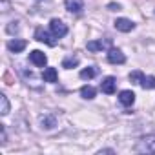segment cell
Returning <instances> with one entry per match:
<instances>
[{
	"instance_id": "10",
	"label": "cell",
	"mask_w": 155,
	"mask_h": 155,
	"mask_svg": "<svg viewBox=\"0 0 155 155\" xmlns=\"http://www.w3.org/2000/svg\"><path fill=\"white\" fill-rule=\"evenodd\" d=\"M119 102H120L122 106H131V104L135 102V93L130 91V90L120 91V93H119Z\"/></svg>"
},
{
	"instance_id": "8",
	"label": "cell",
	"mask_w": 155,
	"mask_h": 155,
	"mask_svg": "<svg viewBox=\"0 0 155 155\" xmlns=\"http://www.w3.org/2000/svg\"><path fill=\"white\" fill-rule=\"evenodd\" d=\"M66 9H68L69 13L79 15V13H82V9H84V2H82V0H66Z\"/></svg>"
},
{
	"instance_id": "7",
	"label": "cell",
	"mask_w": 155,
	"mask_h": 155,
	"mask_svg": "<svg viewBox=\"0 0 155 155\" xmlns=\"http://www.w3.org/2000/svg\"><path fill=\"white\" fill-rule=\"evenodd\" d=\"M29 60H31L35 66H38V68H44V66H46V62H48V57H46L42 51L35 49V51H31V53H29Z\"/></svg>"
},
{
	"instance_id": "14",
	"label": "cell",
	"mask_w": 155,
	"mask_h": 155,
	"mask_svg": "<svg viewBox=\"0 0 155 155\" xmlns=\"http://www.w3.org/2000/svg\"><path fill=\"white\" fill-rule=\"evenodd\" d=\"M95 88L93 86H82L81 88V95H82V99H88V101H91V99H95Z\"/></svg>"
},
{
	"instance_id": "4",
	"label": "cell",
	"mask_w": 155,
	"mask_h": 155,
	"mask_svg": "<svg viewBox=\"0 0 155 155\" xmlns=\"http://www.w3.org/2000/svg\"><path fill=\"white\" fill-rule=\"evenodd\" d=\"M108 60H110L111 64H124V62H126V57H124V53H122L119 48H110V51H108Z\"/></svg>"
},
{
	"instance_id": "15",
	"label": "cell",
	"mask_w": 155,
	"mask_h": 155,
	"mask_svg": "<svg viewBox=\"0 0 155 155\" xmlns=\"http://www.w3.org/2000/svg\"><path fill=\"white\" fill-rule=\"evenodd\" d=\"M95 75H97V68H86V69H82V71H81V79L90 81V79H93Z\"/></svg>"
},
{
	"instance_id": "11",
	"label": "cell",
	"mask_w": 155,
	"mask_h": 155,
	"mask_svg": "<svg viewBox=\"0 0 155 155\" xmlns=\"http://www.w3.org/2000/svg\"><path fill=\"white\" fill-rule=\"evenodd\" d=\"M26 46H28V42L26 40H9L8 42V49L11 51V53H20V51H24L26 49Z\"/></svg>"
},
{
	"instance_id": "3",
	"label": "cell",
	"mask_w": 155,
	"mask_h": 155,
	"mask_svg": "<svg viewBox=\"0 0 155 155\" xmlns=\"http://www.w3.org/2000/svg\"><path fill=\"white\" fill-rule=\"evenodd\" d=\"M35 38H37L38 42H44V44H48V46H57V40H55L57 37H55L53 33L49 35V33H48L44 28H37V31H35Z\"/></svg>"
},
{
	"instance_id": "1",
	"label": "cell",
	"mask_w": 155,
	"mask_h": 155,
	"mask_svg": "<svg viewBox=\"0 0 155 155\" xmlns=\"http://www.w3.org/2000/svg\"><path fill=\"white\" fill-rule=\"evenodd\" d=\"M139 153H155V135H146L137 144Z\"/></svg>"
},
{
	"instance_id": "9",
	"label": "cell",
	"mask_w": 155,
	"mask_h": 155,
	"mask_svg": "<svg viewBox=\"0 0 155 155\" xmlns=\"http://www.w3.org/2000/svg\"><path fill=\"white\" fill-rule=\"evenodd\" d=\"M115 28H117L119 31H122V33H128V31H131V29L135 28V24H133L130 18H117V20H115Z\"/></svg>"
},
{
	"instance_id": "18",
	"label": "cell",
	"mask_w": 155,
	"mask_h": 155,
	"mask_svg": "<svg viewBox=\"0 0 155 155\" xmlns=\"http://www.w3.org/2000/svg\"><path fill=\"white\" fill-rule=\"evenodd\" d=\"M77 64H79V58H77V57H68V58H64V62H62V68H66V69H71V68H75Z\"/></svg>"
},
{
	"instance_id": "5",
	"label": "cell",
	"mask_w": 155,
	"mask_h": 155,
	"mask_svg": "<svg viewBox=\"0 0 155 155\" xmlns=\"http://www.w3.org/2000/svg\"><path fill=\"white\" fill-rule=\"evenodd\" d=\"M38 122H40V128H42V130H53V128L57 126V119H55V115H49V113L40 115Z\"/></svg>"
},
{
	"instance_id": "17",
	"label": "cell",
	"mask_w": 155,
	"mask_h": 155,
	"mask_svg": "<svg viewBox=\"0 0 155 155\" xmlns=\"http://www.w3.org/2000/svg\"><path fill=\"white\" fill-rule=\"evenodd\" d=\"M0 113L2 115H8L9 113V101H8V97L6 95H0Z\"/></svg>"
},
{
	"instance_id": "13",
	"label": "cell",
	"mask_w": 155,
	"mask_h": 155,
	"mask_svg": "<svg viewBox=\"0 0 155 155\" xmlns=\"http://www.w3.org/2000/svg\"><path fill=\"white\" fill-rule=\"evenodd\" d=\"M42 79H44L46 82H57V79H58L57 69H55V68H46L44 73H42Z\"/></svg>"
},
{
	"instance_id": "6",
	"label": "cell",
	"mask_w": 155,
	"mask_h": 155,
	"mask_svg": "<svg viewBox=\"0 0 155 155\" xmlns=\"http://www.w3.org/2000/svg\"><path fill=\"white\" fill-rule=\"evenodd\" d=\"M115 86H117V81H115V77H106V79L101 82V91L102 93H115Z\"/></svg>"
},
{
	"instance_id": "20",
	"label": "cell",
	"mask_w": 155,
	"mask_h": 155,
	"mask_svg": "<svg viewBox=\"0 0 155 155\" xmlns=\"http://www.w3.org/2000/svg\"><path fill=\"white\" fill-rule=\"evenodd\" d=\"M108 8H110L111 11H120V6H119V4H110Z\"/></svg>"
},
{
	"instance_id": "12",
	"label": "cell",
	"mask_w": 155,
	"mask_h": 155,
	"mask_svg": "<svg viewBox=\"0 0 155 155\" xmlns=\"http://www.w3.org/2000/svg\"><path fill=\"white\" fill-rule=\"evenodd\" d=\"M110 40H91V42H88V49L90 51H101V49H106V48H110Z\"/></svg>"
},
{
	"instance_id": "2",
	"label": "cell",
	"mask_w": 155,
	"mask_h": 155,
	"mask_svg": "<svg viewBox=\"0 0 155 155\" xmlns=\"http://www.w3.org/2000/svg\"><path fill=\"white\" fill-rule=\"evenodd\" d=\"M49 29H51V33H53L57 38H62V37H66V33H68V26H66L62 20H58V18H53V20L49 22Z\"/></svg>"
},
{
	"instance_id": "16",
	"label": "cell",
	"mask_w": 155,
	"mask_h": 155,
	"mask_svg": "<svg viewBox=\"0 0 155 155\" xmlns=\"http://www.w3.org/2000/svg\"><path fill=\"white\" fill-rule=\"evenodd\" d=\"M140 86H142L144 90H153V88H155V77H142Z\"/></svg>"
},
{
	"instance_id": "19",
	"label": "cell",
	"mask_w": 155,
	"mask_h": 155,
	"mask_svg": "<svg viewBox=\"0 0 155 155\" xmlns=\"http://www.w3.org/2000/svg\"><path fill=\"white\" fill-rule=\"evenodd\" d=\"M142 71H131L130 73V81L133 82V84H140V81H142Z\"/></svg>"
}]
</instances>
